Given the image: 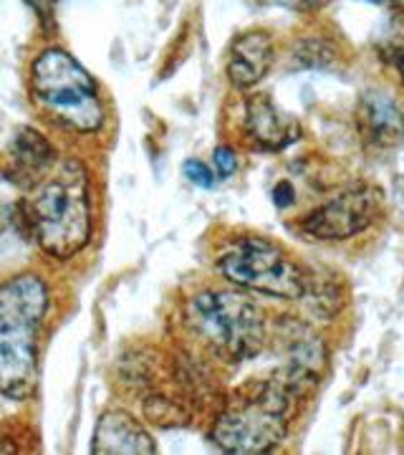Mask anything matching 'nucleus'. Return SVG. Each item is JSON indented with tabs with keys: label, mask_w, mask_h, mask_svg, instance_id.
<instances>
[{
	"label": "nucleus",
	"mask_w": 404,
	"mask_h": 455,
	"mask_svg": "<svg viewBox=\"0 0 404 455\" xmlns=\"http://www.w3.org/2000/svg\"><path fill=\"white\" fill-rule=\"evenodd\" d=\"M49 311V289L36 274L0 283V392L28 400L38 385V334Z\"/></svg>",
	"instance_id": "nucleus-1"
},
{
	"label": "nucleus",
	"mask_w": 404,
	"mask_h": 455,
	"mask_svg": "<svg viewBox=\"0 0 404 455\" xmlns=\"http://www.w3.org/2000/svg\"><path fill=\"white\" fill-rule=\"evenodd\" d=\"M26 223L38 245L53 256L74 259L91 238L89 178L76 160H66L51 178L36 185L26 203Z\"/></svg>",
	"instance_id": "nucleus-2"
},
{
	"label": "nucleus",
	"mask_w": 404,
	"mask_h": 455,
	"mask_svg": "<svg viewBox=\"0 0 404 455\" xmlns=\"http://www.w3.org/2000/svg\"><path fill=\"white\" fill-rule=\"evenodd\" d=\"M296 387L286 374L260 382L235 397L212 427V440L226 453H268L289 433Z\"/></svg>",
	"instance_id": "nucleus-3"
},
{
	"label": "nucleus",
	"mask_w": 404,
	"mask_h": 455,
	"mask_svg": "<svg viewBox=\"0 0 404 455\" xmlns=\"http://www.w3.org/2000/svg\"><path fill=\"white\" fill-rule=\"evenodd\" d=\"M31 94L38 109L64 130H101L104 107L97 84L83 66L64 49L44 51L31 66Z\"/></svg>",
	"instance_id": "nucleus-4"
},
{
	"label": "nucleus",
	"mask_w": 404,
	"mask_h": 455,
	"mask_svg": "<svg viewBox=\"0 0 404 455\" xmlns=\"http://www.w3.org/2000/svg\"><path fill=\"white\" fill-rule=\"evenodd\" d=\"M187 319L200 339L230 362L256 357L265 344L263 311L241 293H197L187 304Z\"/></svg>",
	"instance_id": "nucleus-5"
},
{
	"label": "nucleus",
	"mask_w": 404,
	"mask_h": 455,
	"mask_svg": "<svg viewBox=\"0 0 404 455\" xmlns=\"http://www.w3.org/2000/svg\"><path fill=\"white\" fill-rule=\"evenodd\" d=\"M220 274L248 291L296 301L306 293V276L281 248L265 238H241L218 260Z\"/></svg>",
	"instance_id": "nucleus-6"
},
{
	"label": "nucleus",
	"mask_w": 404,
	"mask_h": 455,
	"mask_svg": "<svg viewBox=\"0 0 404 455\" xmlns=\"http://www.w3.org/2000/svg\"><path fill=\"white\" fill-rule=\"evenodd\" d=\"M382 196L379 190L359 185L344 190L334 200L323 203L321 208L308 212L301 223V230L316 241H344L356 233L367 230L376 220Z\"/></svg>",
	"instance_id": "nucleus-7"
},
{
	"label": "nucleus",
	"mask_w": 404,
	"mask_h": 455,
	"mask_svg": "<svg viewBox=\"0 0 404 455\" xmlns=\"http://www.w3.org/2000/svg\"><path fill=\"white\" fill-rule=\"evenodd\" d=\"M91 451L97 455H152L157 445L131 415L112 410L97 423Z\"/></svg>",
	"instance_id": "nucleus-8"
},
{
	"label": "nucleus",
	"mask_w": 404,
	"mask_h": 455,
	"mask_svg": "<svg viewBox=\"0 0 404 455\" xmlns=\"http://www.w3.org/2000/svg\"><path fill=\"white\" fill-rule=\"evenodd\" d=\"M56 163V152L49 145V140L41 132L31 130H18L16 140L11 142L8 149V180H13L20 188H36L44 175L49 172Z\"/></svg>",
	"instance_id": "nucleus-9"
},
{
	"label": "nucleus",
	"mask_w": 404,
	"mask_h": 455,
	"mask_svg": "<svg viewBox=\"0 0 404 455\" xmlns=\"http://www.w3.org/2000/svg\"><path fill=\"white\" fill-rule=\"evenodd\" d=\"M245 134L260 149H283L301 134L298 122L286 116L268 97H253L245 104Z\"/></svg>",
	"instance_id": "nucleus-10"
},
{
	"label": "nucleus",
	"mask_w": 404,
	"mask_h": 455,
	"mask_svg": "<svg viewBox=\"0 0 404 455\" xmlns=\"http://www.w3.org/2000/svg\"><path fill=\"white\" fill-rule=\"evenodd\" d=\"M273 66V44L265 33H242L233 41L227 79L238 89H250L268 74Z\"/></svg>",
	"instance_id": "nucleus-11"
},
{
	"label": "nucleus",
	"mask_w": 404,
	"mask_h": 455,
	"mask_svg": "<svg viewBox=\"0 0 404 455\" xmlns=\"http://www.w3.org/2000/svg\"><path fill=\"white\" fill-rule=\"evenodd\" d=\"M359 127L376 147H392L402 140L404 114L387 94H367L359 104Z\"/></svg>",
	"instance_id": "nucleus-12"
},
{
	"label": "nucleus",
	"mask_w": 404,
	"mask_h": 455,
	"mask_svg": "<svg viewBox=\"0 0 404 455\" xmlns=\"http://www.w3.org/2000/svg\"><path fill=\"white\" fill-rule=\"evenodd\" d=\"M337 59V51L331 49L326 41H304L298 51H296V61L298 66H308V68H323Z\"/></svg>",
	"instance_id": "nucleus-13"
},
{
	"label": "nucleus",
	"mask_w": 404,
	"mask_h": 455,
	"mask_svg": "<svg viewBox=\"0 0 404 455\" xmlns=\"http://www.w3.org/2000/svg\"><path fill=\"white\" fill-rule=\"evenodd\" d=\"M182 172H185V178L190 180L193 185H197V188L210 190L212 185H215L212 170L205 163H200V160H187V163L182 164Z\"/></svg>",
	"instance_id": "nucleus-14"
},
{
	"label": "nucleus",
	"mask_w": 404,
	"mask_h": 455,
	"mask_svg": "<svg viewBox=\"0 0 404 455\" xmlns=\"http://www.w3.org/2000/svg\"><path fill=\"white\" fill-rule=\"evenodd\" d=\"M212 160H215V167H218V175H220V178H230V175L238 170L235 152H233L230 147H218L215 155H212Z\"/></svg>",
	"instance_id": "nucleus-15"
},
{
	"label": "nucleus",
	"mask_w": 404,
	"mask_h": 455,
	"mask_svg": "<svg viewBox=\"0 0 404 455\" xmlns=\"http://www.w3.org/2000/svg\"><path fill=\"white\" fill-rule=\"evenodd\" d=\"M263 5H278V8H289V11H316L323 8L329 0H258Z\"/></svg>",
	"instance_id": "nucleus-16"
},
{
	"label": "nucleus",
	"mask_w": 404,
	"mask_h": 455,
	"mask_svg": "<svg viewBox=\"0 0 404 455\" xmlns=\"http://www.w3.org/2000/svg\"><path fill=\"white\" fill-rule=\"evenodd\" d=\"M273 203L278 205V208H286V205H291V203H293V190H291V185H289V182H281V185L275 188Z\"/></svg>",
	"instance_id": "nucleus-17"
},
{
	"label": "nucleus",
	"mask_w": 404,
	"mask_h": 455,
	"mask_svg": "<svg viewBox=\"0 0 404 455\" xmlns=\"http://www.w3.org/2000/svg\"><path fill=\"white\" fill-rule=\"evenodd\" d=\"M28 3L38 16H51V11L56 5V0H28Z\"/></svg>",
	"instance_id": "nucleus-18"
},
{
	"label": "nucleus",
	"mask_w": 404,
	"mask_h": 455,
	"mask_svg": "<svg viewBox=\"0 0 404 455\" xmlns=\"http://www.w3.org/2000/svg\"><path fill=\"white\" fill-rule=\"evenodd\" d=\"M379 3H389V0H379Z\"/></svg>",
	"instance_id": "nucleus-19"
}]
</instances>
